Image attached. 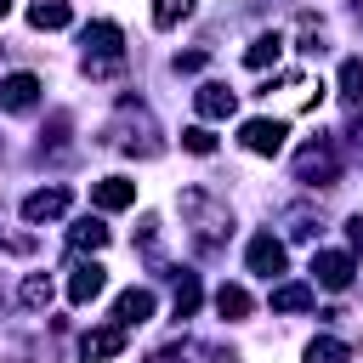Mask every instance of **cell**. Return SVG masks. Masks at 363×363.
I'll return each mask as SVG.
<instances>
[{"label": "cell", "instance_id": "obj_1", "mask_svg": "<svg viewBox=\"0 0 363 363\" xmlns=\"http://www.w3.org/2000/svg\"><path fill=\"white\" fill-rule=\"evenodd\" d=\"M335 176H340V159H335L329 142H306V147L295 153V182H306V187H329Z\"/></svg>", "mask_w": 363, "mask_h": 363}, {"label": "cell", "instance_id": "obj_2", "mask_svg": "<svg viewBox=\"0 0 363 363\" xmlns=\"http://www.w3.org/2000/svg\"><path fill=\"white\" fill-rule=\"evenodd\" d=\"M352 272H357V261L346 250H318L312 255V289H346Z\"/></svg>", "mask_w": 363, "mask_h": 363}, {"label": "cell", "instance_id": "obj_3", "mask_svg": "<svg viewBox=\"0 0 363 363\" xmlns=\"http://www.w3.org/2000/svg\"><path fill=\"white\" fill-rule=\"evenodd\" d=\"M125 335H130V329H119V323L85 329V335H79V357H85V363H108V357L125 352Z\"/></svg>", "mask_w": 363, "mask_h": 363}, {"label": "cell", "instance_id": "obj_4", "mask_svg": "<svg viewBox=\"0 0 363 363\" xmlns=\"http://www.w3.org/2000/svg\"><path fill=\"white\" fill-rule=\"evenodd\" d=\"M244 261H250V272H261V278H278V272L289 267V255H284V244H278L272 233H255L250 250H244Z\"/></svg>", "mask_w": 363, "mask_h": 363}, {"label": "cell", "instance_id": "obj_5", "mask_svg": "<svg viewBox=\"0 0 363 363\" xmlns=\"http://www.w3.org/2000/svg\"><path fill=\"white\" fill-rule=\"evenodd\" d=\"M284 136H289L284 119H244V130H238V142H244L250 153H278Z\"/></svg>", "mask_w": 363, "mask_h": 363}, {"label": "cell", "instance_id": "obj_6", "mask_svg": "<svg viewBox=\"0 0 363 363\" xmlns=\"http://www.w3.org/2000/svg\"><path fill=\"white\" fill-rule=\"evenodd\" d=\"M193 108H199V119H233V108H238V96L221 85V79H204L199 91H193Z\"/></svg>", "mask_w": 363, "mask_h": 363}, {"label": "cell", "instance_id": "obj_7", "mask_svg": "<svg viewBox=\"0 0 363 363\" xmlns=\"http://www.w3.org/2000/svg\"><path fill=\"white\" fill-rule=\"evenodd\" d=\"M62 210H68V187H40V193H28V199H23V221H28V227L57 221Z\"/></svg>", "mask_w": 363, "mask_h": 363}, {"label": "cell", "instance_id": "obj_8", "mask_svg": "<svg viewBox=\"0 0 363 363\" xmlns=\"http://www.w3.org/2000/svg\"><path fill=\"white\" fill-rule=\"evenodd\" d=\"M102 289H108V272H102L96 261H79V267L68 272V301H74V306H91Z\"/></svg>", "mask_w": 363, "mask_h": 363}, {"label": "cell", "instance_id": "obj_9", "mask_svg": "<svg viewBox=\"0 0 363 363\" xmlns=\"http://www.w3.org/2000/svg\"><path fill=\"white\" fill-rule=\"evenodd\" d=\"M34 102H40V79L34 74H6L0 79V108L6 113H28Z\"/></svg>", "mask_w": 363, "mask_h": 363}, {"label": "cell", "instance_id": "obj_10", "mask_svg": "<svg viewBox=\"0 0 363 363\" xmlns=\"http://www.w3.org/2000/svg\"><path fill=\"white\" fill-rule=\"evenodd\" d=\"M91 204H96V210H130V204H136V182H130V176H102V182L91 187Z\"/></svg>", "mask_w": 363, "mask_h": 363}, {"label": "cell", "instance_id": "obj_11", "mask_svg": "<svg viewBox=\"0 0 363 363\" xmlns=\"http://www.w3.org/2000/svg\"><path fill=\"white\" fill-rule=\"evenodd\" d=\"M153 318V289H125L119 301H113V323L119 329H136V323H147Z\"/></svg>", "mask_w": 363, "mask_h": 363}, {"label": "cell", "instance_id": "obj_12", "mask_svg": "<svg viewBox=\"0 0 363 363\" xmlns=\"http://www.w3.org/2000/svg\"><path fill=\"white\" fill-rule=\"evenodd\" d=\"M68 23H74V6H68V0H34V6H28V28H40V34L68 28Z\"/></svg>", "mask_w": 363, "mask_h": 363}, {"label": "cell", "instance_id": "obj_13", "mask_svg": "<svg viewBox=\"0 0 363 363\" xmlns=\"http://www.w3.org/2000/svg\"><path fill=\"white\" fill-rule=\"evenodd\" d=\"M250 306H255V301H250V289H244V284H221V289H216V312H221L227 323L250 318Z\"/></svg>", "mask_w": 363, "mask_h": 363}, {"label": "cell", "instance_id": "obj_14", "mask_svg": "<svg viewBox=\"0 0 363 363\" xmlns=\"http://www.w3.org/2000/svg\"><path fill=\"white\" fill-rule=\"evenodd\" d=\"M318 301L312 284H272V312H306Z\"/></svg>", "mask_w": 363, "mask_h": 363}, {"label": "cell", "instance_id": "obj_15", "mask_svg": "<svg viewBox=\"0 0 363 363\" xmlns=\"http://www.w3.org/2000/svg\"><path fill=\"white\" fill-rule=\"evenodd\" d=\"M278 51H284V34L272 28V34H255V40H250L244 62H250V68H267V62H278Z\"/></svg>", "mask_w": 363, "mask_h": 363}, {"label": "cell", "instance_id": "obj_16", "mask_svg": "<svg viewBox=\"0 0 363 363\" xmlns=\"http://www.w3.org/2000/svg\"><path fill=\"white\" fill-rule=\"evenodd\" d=\"M68 244H74V250H102V244H108V227L85 216V221H74V227H68Z\"/></svg>", "mask_w": 363, "mask_h": 363}, {"label": "cell", "instance_id": "obj_17", "mask_svg": "<svg viewBox=\"0 0 363 363\" xmlns=\"http://www.w3.org/2000/svg\"><path fill=\"white\" fill-rule=\"evenodd\" d=\"M199 301H204L199 278H193V272H182V278H176V318H193V312H199Z\"/></svg>", "mask_w": 363, "mask_h": 363}, {"label": "cell", "instance_id": "obj_18", "mask_svg": "<svg viewBox=\"0 0 363 363\" xmlns=\"http://www.w3.org/2000/svg\"><path fill=\"white\" fill-rule=\"evenodd\" d=\"M352 352H346V340H335V335H318L312 346H306V363H346Z\"/></svg>", "mask_w": 363, "mask_h": 363}, {"label": "cell", "instance_id": "obj_19", "mask_svg": "<svg viewBox=\"0 0 363 363\" xmlns=\"http://www.w3.org/2000/svg\"><path fill=\"white\" fill-rule=\"evenodd\" d=\"M193 17V0H153V28H176Z\"/></svg>", "mask_w": 363, "mask_h": 363}, {"label": "cell", "instance_id": "obj_20", "mask_svg": "<svg viewBox=\"0 0 363 363\" xmlns=\"http://www.w3.org/2000/svg\"><path fill=\"white\" fill-rule=\"evenodd\" d=\"M340 96L346 102H363V57H346L340 62Z\"/></svg>", "mask_w": 363, "mask_h": 363}, {"label": "cell", "instance_id": "obj_21", "mask_svg": "<svg viewBox=\"0 0 363 363\" xmlns=\"http://www.w3.org/2000/svg\"><path fill=\"white\" fill-rule=\"evenodd\" d=\"M45 301H51V278L45 272H28L23 278V306H45Z\"/></svg>", "mask_w": 363, "mask_h": 363}, {"label": "cell", "instance_id": "obj_22", "mask_svg": "<svg viewBox=\"0 0 363 363\" xmlns=\"http://www.w3.org/2000/svg\"><path fill=\"white\" fill-rule=\"evenodd\" d=\"M182 147H187V153H199V159H204V153H216V136H210V130H204V125H187V130H182Z\"/></svg>", "mask_w": 363, "mask_h": 363}, {"label": "cell", "instance_id": "obj_23", "mask_svg": "<svg viewBox=\"0 0 363 363\" xmlns=\"http://www.w3.org/2000/svg\"><path fill=\"white\" fill-rule=\"evenodd\" d=\"M176 68H182V74H199V68H204V51H182Z\"/></svg>", "mask_w": 363, "mask_h": 363}, {"label": "cell", "instance_id": "obj_24", "mask_svg": "<svg viewBox=\"0 0 363 363\" xmlns=\"http://www.w3.org/2000/svg\"><path fill=\"white\" fill-rule=\"evenodd\" d=\"M346 238H352V244L363 250V216H352V221H346Z\"/></svg>", "mask_w": 363, "mask_h": 363}, {"label": "cell", "instance_id": "obj_25", "mask_svg": "<svg viewBox=\"0 0 363 363\" xmlns=\"http://www.w3.org/2000/svg\"><path fill=\"white\" fill-rule=\"evenodd\" d=\"M352 142H357V147H363V113H357V119H352Z\"/></svg>", "mask_w": 363, "mask_h": 363}, {"label": "cell", "instance_id": "obj_26", "mask_svg": "<svg viewBox=\"0 0 363 363\" xmlns=\"http://www.w3.org/2000/svg\"><path fill=\"white\" fill-rule=\"evenodd\" d=\"M147 363H182V357H176V352H153Z\"/></svg>", "mask_w": 363, "mask_h": 363}, {"label": "cell", "instance_id": "obj_27", "mask_svg": "<svg viewBox=\"0 0 363 363\" xmlns=\"http://www.w3.org/2000/svg\"><path fill=\"white\" fill-rule=\"evenodd\" d=\"M210 363H238V357H233V352H216V357H210Z\"/></svg>", "mask_w": 363, "mask_h": 363}, {"label": "cell", "instance_id": "obj_28", "mask_svg": "<svg viewBox=\"0 0 363 363\" xmlns=\"http://www.w3.org/2000/svg\"><path fill=\"white\" fill-rule=\"evenodd\" d=\"M6 11H11V0H0V23H6Z\"/></svg>", "mask_w": 363, "mask_h": 363}, {"label": "cell", "instance_id": "obj_29", "mask_svg": "<svg viewBox=\"0 0 363 363\" xmlns=\"http://www.w3.org/2000/svg\"><path fill=\"white\" fill-rule=\"evenodd\" d=\"M357 6H363V0H357Z\"/></svg>", "mask_w": 363, "mask_h": 363}]
</instances>
